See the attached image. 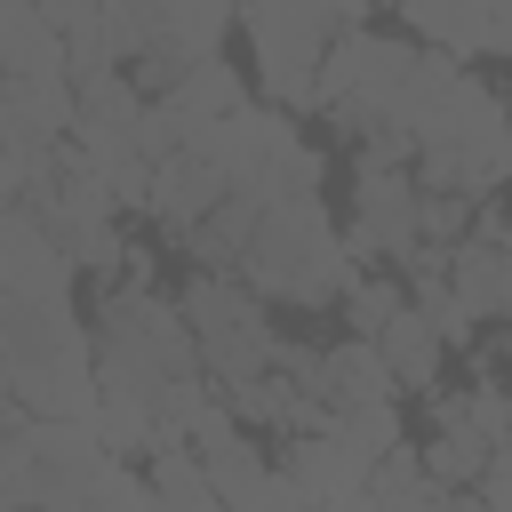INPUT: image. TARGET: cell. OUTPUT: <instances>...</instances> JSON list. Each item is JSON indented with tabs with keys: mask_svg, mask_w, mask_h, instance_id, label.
Listing matches in <instances>:
<instances>
[{
	"mask_svg": "<svg viewBox=\"0 0 512 512\" xmlns=\"http://www.w3.org/2000/svg\"><path fill=\"white\" fill-rule=\"evenodd\" d=\"M376 0H240V24L256 40V80L280 112H320V64L344 32L368 24Z\"/></svg>",
	"mask_w": 512,
	"mask_h": 512,
	"instance_id": "cell-7",
	"label": "cell"
},
{
	"mask_svg": "<svg viewBox=\"0 0 512 512\" xmlns=\"http://www.w3.org/2000/svg\"><path fill=\"white\" fill-rule=\"evenodd\" d=\"M240 280L264 296V304H288V312H320V304H344L360 288V264L344 248V224H328L320 192H288L272 200L248 240H240Z\"/></svg>",
	"mask_w": 512,
	"mask_h": 512,
	"instance_id": "cell-4",
	"label": "cell"
},
{
	"mask_svg": "<svg viewBox=\"0 0 512 512\" xmlns=\"http://www.w3.org/2000/svg\"><path fill=\"white\" fill-rule=\"evenodd\" d=\"M376 352H384V368H392L400 392H440V360H448V344H440V328H432L416 304L376 336Z\"/></svg>",
	"mask_w": 512,
	"mask_h": 512,
	"instance_id": "cell-21",
	"label": "cell"
},
{
	"mask_svg": "<svg viewBox=\"0 0 512 512\" xmlns=\"http://www.w3.org/2000/svg\"><path fill=\"white\" fill-rule=\"evenodd\" d=\"M0 384L16 416H64L88 424L104 400L96 376V328L72 304H8L0 296Z\"/></svg>",
	"mask_w": 512,
	"mask_h": 512,
	"instance_id": "cell-3",
	"label": "cell"
},
{
	"mask_svg": "<svg viewBox=\"0 0 512 512\" xmlns=\"http://www.w3.org/2000/svg\"><path fill=\"white\" fill-rule=\"evenodd\" d=\"M488 512H512V448H496V464L480 472V488H472Z\"/></svg>",
	"mask_w": 512,
	"mask_h": 512,
	"instance_id": "cell-26",
	"label": "cell"
},
{
	"mask_svg": "<svg viewBox=\"0 0 512 512\" xmlns=\"http://www.w3.org/2000/svg\"><path fill=\"white\" fill-rule=\"evenodd\" d=\"M128 456L104 448L96 424H64V416H16L0 432V504H32V512H104L120 488Z\"/></svg>",
	"mask_w": 512,
	"mask_h": 512,
	"instance_id": "cell-5",
	"label": "cell"
},
{
	"mask_svg": "<svg viewBox=\"0 0 512 512\" xmlns=\"http://www.w3.org/2000/svg\"><path fill=\"white\" fill-rule=\"evenodd\" d=\"M208 480H216L224 512H296V504H304V496H296V480L280 472V456H264L248 432H240L224 456H208Z\"/></svg>",
	"mask_w": 512,
	"mask_h": 512,
	"instance_id": "cell-15",
	"label": "cell"
},
{
	"mask_svg": "<svg viewBox=\"0 0 512 512\" xmlns=\"http://www.w3.org/2000/svg\"><path fill=\"white\" fill-rule=\"evenodd\" d=\"M24 8H40V16H64V0H24Z\"/></svg>",
	"mask_w": 512,
	"mask_h": 512,
	"instance_id": "cell-27",
	"label": "cell"
},
{
	"mask_svg": "<svg viewBox=\"0 0 512 512\" xmlns=\"http://www.w3.org/2000/svg\"><path fill=\"white\" fill-rule=\"evenodd\" d=\"M368 496L384 504V512H416V504H432L440 496V480H432V464H424V448H392L384 464H376V480H368Z\"/></svg>",
	"mask_w": 512,
	"mask_h": 512,
	"instance_id": "cell-23",
	"label": "cell"
},
{
	"mask_svg": "<svg viewBox=\"0 0 512 512\" xmlns=\"http://www.w3.org/2000/svg\"><path fill=\"white\" fill-rule=\"evenodd\" d=\"M496 56H512V24H504V32H496Z\"/></svg>",
	"mask_w": 512,
	"mask_h": 512,
	"instance_id": "cell-28",
	"label": "cell"
},
{
	"mask_svg": "<svg viewBox=\"0 0 512 512\" xmlns=\"http://www.w3.org/2000/svg\"><path fill=\"white\" fill-rule=\"evenodd\" d=\"M384 400H400V384H392L384 352H376L368 336H344V344H328V416L384 408Z\"/></svg>",
	"mask_w": 512,
	"mask_h": 512,
	"instance_id": "cell-18",
	"label": "cell"
},
{
	"mask_svg": "<svg viewBox=\"0 0 512 512\" xmlns=\"http://www.w3.org/2000/svg\"><path fill=\"white\" fill-rule=\"evenodd\" d=\"M464 80V64L448 48H424L416 32H344L320 64V120L344 128L352 144L376 136H408L440 112V96Z\"/></svg>",
	"mask_w": 512,
	"mask_h": 512,
	"instance_id": "cell-2",
	"label": "cell"
},
{
	"mask_svg": "<svg viewBox=\"0 0 512 512\" xmlns=\"http://www.w3.org/2000/svg\"><path fill=\"white\" fill-rule=\"evenodd\" d=\"M56 72L72 80L56 16H40L24 0H0V80H56Z\"/></svg>",
	"mask_w": 512,
	"mask_h": 512,
	"instance_id": "cell-17",
	"label": "cell"
},
{
	"mask_svg": "<svg viewBox=\"0 0 512 512\" xmlns=\"http://www.w3.org/2000/svg\"><path fill=\"white\" fill-rule=\"evenodd\" d=\"M344 248H352L360 272H408V256L424 248V176L392 168V160H360L352 168Z\"/></svg>",
	"mask_w": 512,
	"mask_h": 512,
	"instance_id": "cell-10",
	"label": "cell"
},
{
	"mask_svg": "<svg viewBox=\"0 0 512 512\" xmlns=\"http://www.w3.org/2000/svg\"><path fill=\"white\" fill-rule=\"evenodd\" d=\"M72 288H80L72 248L32 208H8L0 216V296L8 304H72Z\"/></svg>",
	"mask_w": 512,
	"mask_h": 512,
	"instance_id": "cell-12",
	"label": "cell"
},
{
	"mask_svg": "<svg viewBox=\"0 0 512 512\" xmlns=\"http://www.w3.org/2000/svg\"><path fill=\"white\" fill-rule=\"evenodd\" d=\"M176 304H184V320H192V336H200V360H208V376H216L224 400H240V392L280 360V336H272V320H264V296H256L240 272H192Z\"/></svg>",
	"mask_w": 512,
	"mask_h": 512,
	"instance_id": "cell-9",
	"label": "cell"
},
{
	"mask_svg": "<svg viewBox=\"0 0 512 512\" xmlns=\"http://www.w3.org/2000/svg\"><path fill=\"white\" fill-rule=\"evenodd\" d=\"M240 424H264L272 440H304V432H328V352L312 344H288L280 336V360L232 400Z\"/></svg>",
	"mask_w": 512,
	"mask_h": 512,
	"instance_id": "cell-11",
	"label": "cell"
},
{
	"mask_svg": "<svg viewBox=\"0 0 512 512\" xmlns=\"http://www.w3.org/2000/svg\"><path fill=\"white\" fill-rule=\"evenodd\" d=\"M88 328H96V376H104V400L88 424L104 432V448L112 456L184 448L192 416L216 400V376L200 360L184 304L160 288H104Z\"/></svg>",
	"mask_w": 512,
	"mask_h": 512,
	"instance_id": "cell-1",
	"label": "cell"
},
{
	"mask_svg": "<svg viewBox=\"0 0 512 512\" xmlns=\"http://www.w3.org/2000/svg\"><path fill=\"white\" fill-rule=\"evenodd\" d=\"M424 400H432V440H424V464H432V480H440V488L472 496V488H480V472L496 464V440L464 416V384L424 392Z\"/></svg>",
	"mask_w": 512,
	"mask_h": 512,
	"instance_id": "cell-14",
	"label": "cell"
},
{
	"mask_svg": "<svg viewBox=\"0 0 512 512\" xmlns=\"http://www.w3.org/2000/svg\"><path fill=\"white\" fill-rule=\"evenodd\" d=\"M448 280H456V296L472 304V320H512V248H504V240L472 232V240L456 248Z\"/></svg>",
	"mask_w": 512,
	"mask_h": 512,
	"instance_id": "cell-19",
	"label": "cell"
},
{
	"mask_svg": "<svg viewBox=\"0 0 512 512\" xmlns=\"http://www.w3.org/2000/svg\"><path fill=\"white\" fill-rule=\"evenodd\" d=\"M144 480H152V512H224V496L192 448H160Z\"/></svg>",
	"mask_w": 512,
	"mask_h": 512,
	"instance_id": "cell-22",
	"label": "cell"
},
{
	"mask_svg": "<svg viewBox=\"0 0 512 512\" xmlns=\"http://www.w3.org/2000/svg\"><path fill=\"white\" fill-rule=\"evenodd\" d=\"M328 424H336V432H344L360 456H376V464H384V456L408 440V432H400V400H384V408H352V416H328Z\"/></svg>",
	"mask_w": 512,
	"mask_h": 512,
	"instance_id": "cell-25",
	"label": "cell"
},
{
	"mask_svg": "<svg viewBox=\"0 0 512 512\" xmlns=\"http://www.w3.org/2000/svg\"><path fill=\"white\" fill-rule=\"evenodd\" d=\"M336 312L352 320V336H368V344H376V336L408 312V280H400V272H360V288H352Z\"/></svg>",
	"mask_w": 512,
	"mask_h": 512,
	"instance_id": "cell-24",
	"label": "cell"
},
{
	"mask_svg": "<svg viewBox=\"0 0 512 512\" xmlns=\"http://www.w3.org/2000/svg\"><path fill=\"white\" fill-rule=\"evenodd\" d=\"M56 32H64V64H72V88H88V80H112V72H120L112 0H64Z\"/></svg>",
	"mask_w": 512,
	"mask_h": 512,
	"instance_id": "cell-20",
	"label": "cell"
},
{
	"mask_svg": "<svg viewBox=\"0 0 512 512\" xmlns=\"http://www.w3.org/2000/svg\"><path fill=\"white\" fill-rule=\"evenodd\" d=\"M280 472L296 480V496L304 504H320V512H344L352 496H368V480H376V456H360L336 424L328 432H304V440H280Z\"/></svg>",
	"mask_w": 512,
	"mask_h": 512,
	"instance_id": "cell-13",
	"label": "cell"
},
{
	"mask_svg": "<svg viewBox=\"0 0 512 512\" xmlns=\"http://www.w3.org/2000/svg\"><path fill=\"white\" fill-rule=\"evenodd\" d=\"M416 176H424V192H464L488 208L512 184V104L464 72L440 96V112L416 128Z\"/></svg>",
	"mask_w": 512,
	"mask_h": 512,
	"instance_id": "cell-6",
	"label": "cell"
},
{
	"mask_svg": "<svg viewBox=\"0 0 512 512\" xmlns=\"http://www.w3.org/2000/svg\"><path fill=\"white\" fill-rule=\"evenodd\" d=\"M384 8H392L424 48H448L456 64L496 48V8H488V0H384Z\"/></svg>",
	"mask_w": 512,
	"mask_h": 512,
	"instance_id": "cell-16",
	"label": "cell"
},
{
	"mask_svg": "<svg viewBox=\"0 0 512 512\" xmlns=\"http://www.w3.org/2000/svg\"><path fill=\"white\" fill-rule=\"evenodd\" d=\"M232 24H240V0H112L120 64L144 96H168L192 64L224 56Z\"/></svg>",
	"mask_w": 512,
	"mask_h": 512,
	"instance_id": "cell-8",
	"label": "cell"
}]
</instances>
